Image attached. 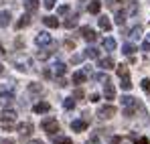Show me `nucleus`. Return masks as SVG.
I'll use <instances>...</instances> for the list:
<instances>
[{
	"label": "nucleus",
	"instance_id": "1",
	"mask_svg": "<svg viewBox=\"0 0 150 144\" xmlns=\"http://www.w3.org/2000/svg\"><path fill=\"white\" fill-rule=\"evenodd\" d=\"M0 126H2L4 130H12V128L16 126V114H14L12 110H4V112L0 114Z\"/></svg>",
	"mask_w": 150,
	"mask_h": 144
},
{
	"label": "nucleus",
	"instance_id": "2",
	"mask_svg": "<svg viewBox=\"0 0 150 144\" xmlns=\"http://www.w3.org/2000/svg\"><path fill=\"white\" fill-rule=\"evenodd\" d=\"M14 101V96H12V87H4L0 92V106L2 108H10Z\"/></svg>",
	"mask_w": 150,
	"mask_h": 144
},
{
	"label": "nucleus",
	"instance_id": "3",
	"mask_svg": "<svg viewBox=\"0 0 150 144\" xmlns=\"http://www.w3.org/2000/svg\"><path fill=\"white\" fill-rule=\"evenodd\" d=\"M41 126H43V130H45V132H47V134H51V136H53V134H57V132H59V122L55 120V118H45V120H43V124H41Z\"/></svg>",
	"mask_w": 150,
	"mask_h": 144
},
{
	"label": "nucleus",
	"instance_id": "4",
	"mask_svg": "<svg viewBox=\"0 0 150 144\" xmlns=\"http://www.w3.org/2000/svg\"><path fill=\"white\" fill-rule=\"evenodd\" d=\"M35 45L37 47H49V45H53V37L49 33H39L35 37Z\"/></svg>",
	"mask_w": 150,
	"mask_h": 144
},
{
	"label": "nucleus",
	"instance_id": "5",
	"mask_svg": "<svg viewBox=\"0 0 150 144\" xmlns=\"http://www.w3.org/2000/svg\"><path fill=\"white\" fill-rule=\"evenodd\" d=\"M116 114V108L114 106H101L100 110H98V116H100L101 120H108V118H112Z\"/></svg>",
	"mask_w": 150,
	"mask_h": 144
},
{
	"label": "nucleus",
	"instance_id": "6",
	"mask_svg": "<svg viewBox=\"0 0 150 144\" xmlns=\"http://www.w3.org/2000/svg\"><path fill=\"white\" fill-rule=\"evenodd\" d=\"M81 37H83L85 41H89V43H93V41L98 39L96 31H93V28H89V26H81Z\"/></svg>",
	"mask_w": 150,
	"mask_h": 144
},
{
	"label": "nucleus",
	"instance_id": "7",
	"mask_svg": "<svg viewBox=\"0 0 150 144\" xmlns=\"http://www.w3.org/2000/svg\"><path fill=\"white\" fill-rule=\"evenodd\" d=\"M103 97L105 99H114L116 97V89H114V85L108 81V83H103Z\"/></svg>",
	"mask_w": 150,
	"mask_h": 144
},
{
	"label": "nucleus",
	"instance_id": "8",
	"mask_svg": "<svg viewBox=\"0 0 150 144\" xmlns=\"http://www.w3.org/2000/svg\"><path fill=\"white\" fill-rule=\"evenodd\" d=\"M67 71V67H65V63H61V61H57V63H53V75H57V77H61V75H65Z\"/></svg>",
	"mask_w": 150,
	"mask_h": 144
},
{
	"label": "nucleus",
	"instance_id": "9",
	"mask_svg": "<svg viewBox=\"0 0 150 144\" xmlns=\"http://www.w3.org/2000/svg\"><path fill=\"white\" fill-rule=\"evenodd\" d=\"M49 110H51L49 101H39V104L33 106V112H37V114H45V112H49Z\"/></svg>",
	"mask_w": 150,
	"mask_h": 144
},
{
	"label": "nucleus",
	"instance_id": "10",
	"mask_svg": "<svg viewBox=\"0 0 150 144\" xmlns=\"http://www.w3.org/2000/svg\"><path fill=\"white\" fill-rule=\"evenodd\" d=\"M98 65H100L101 69H105V71H108V69H114V67H116V63H114V59H112V57L100 59V61H98Z\"/></svg>",
	"mask_w": 150,
	"mask_h": 144
},
{
	"label": "nucleus",
	"instance_id": "11",
	"mask_svg": "<svg viewBox=\"0 0 150 144\" xmlns=\"http://www.w3.org/2000/svg\"><path fill=\"white\" fill-rule=\"evenodd\" d=\"M71 130H73V132H83V130H87V122L85 120H73L71 122Z\"/></svg>",
	"mask_w": 150,
	"mask_h": 144
},
{
	"label": "nucleus",
	"instance_id": "12",
	"mask_svg": "<svg viewBox=\"0 0 150 144\" xmlns=\"http://www.w3.org/2000/svg\"><path fill=\"white\" fill-rule=\"evenodd\" d=\"M33 130H35V128H33L30 122H23V124H18V132H21V136H28Z\"/></svg>",
	"mask_w": 150,
	"mask_h": 144
},
{
	"label": "nucleus",
	"instance_id": "13",
	"mask_svg": "<svg viewBox=\"0 0 150 144\" xmlns=\"http://www.w3.org/2000/svg\"><path fill=\"white\" fill-rule=\"evenodd\" d=\"M100 10H101V2L100 0H91L89 6H87V12L89 14H100Z\"/></svg>",
	"mask_w": 150,
	"mask_h": 144
},
{
	"label": "nucleus",
	"instance_id": "14",
	"mask_svg": "<svg viewBox=\"0 0 150 144\" xmlns=\"http://www.w3.org/2000/svg\"><path fill=\"white\" fill-rule=\"evenodd\" d=\"M120 85H122V89H132V81H130V73H124V75H120Z\"/></svg>",
	"mask_w": 150,
	"mask_h": 144
},
{
	"label": "nucleus",
	"instance_id": "15",
	"mask_svg": "<svg viewBox=\"0 0 150 144\" xmlns=\"http://www.w3.org/2000/svg\"><path fill=\"white\" fill-rule=\"evenodd\" d=\"M8 24H10V12L8 10H2L0 12V28L8 26Z\"/></svg>",
	"mask_w": 150,
	"mask_h": 144
},
{
	"label": "nucleus",
	"instance_id": "16",
	"mask_svg": "<svg viewBox=\"0 0 150 144\" xmlns=\"http://www.w3.org/2000/svg\"><path fill=\"white\" fill-rule=\"evenodd\" d=\"M43 23H45V26H49V28H57V26H59L57 16H45V18H43Z\"/></svg>",
	"mask_w": 150,
	"mask_h": 144
},
{
	"label": "nucleus",
	"instance_id": "17",
	"mask_svg": "<svg viewBox=\"0 0 150 144\" xmlns=\"http://www.w3.org/2000/svg\"><path fill=\"white\" fill-rule=\"evenodd\" d=\"M28 24H30V16H28V14H23V16L16 21V28H25Z\"/></svg>",
	"mask_w": 150,
	"mask_h": 144
},
{
	"label": "nucleus",
	"instance_id": "18",
	"mask_svg": "<svg viewBox=\"0 0 150 144\" xmlns=\"http://www.w3.org/2000/svg\"><path fill=\"white\" fill-rule=\"evenodd\" d=\"M140 37H142V26H140V24H136V26L130 31V39H132V41H136V39H140Z\"/></svg>",
	"mask_w": 150,
	"mask_h": 144
},
{
	"label": "nucleus",
	"instance_id": "19",
	"mask_svg": "<svg viewBox=\"0 0 150 144\" xmlns=\"http://www.w3.org/2000/svg\"><path fill=\"white\" fill-rule=\"evenodd\" d=\"M85 77H87V73H85V71H75L73 73V83H77V85H79V83H83V81H85Z\"/></svg>",
	"mask_w": 150,
	"mask_h": 144
},
{
	"label": "nucleus",
	"instance_id": "20",
	"mask_svg": "<svg viewBox=\"0 0 150 144\" xmlns=\"http://www.w3.org/2000/svg\"><path fill=\"white\" fill-rule=\"evenodd\" d=\"M98 23H100L101 31H110V28H112V23H110V18H108V16H100V21H98Z\"/></svg>",
	"mask_w": 150,
	"mask_h": 144
},
{
	"label": "nucleus",
	"instance_id": "21",
	"mask_svg": "<svg viewBox=\"0 0 150 144\" xmlns=\"http://www.w3.org/2000/svg\"><path fill=\"white\" fill-rule=\"evenodd\" d=\"M103 49H105V51H114V49H116V39H112V37L103 39Z\"/></svg>",
	"mask_w": 150,
	"mask_h": 144
},
{
	"label": "nucleus",
	"instance_id": "22",
	"mask_svg": "<svg viewBox=\"0 0 150 144\" xmlns=\"http://www.w3.org/2000/svg\"><path fill=\"white\" fill-rule=\"evenodd\" d=\"M85 57H89V59H98L100 57V51L96 47H87L85 49Z\"/></svg>",
	"mask_w": 150,
	"mask_h": 144
},
{
	"label": "nucleus",
	"instance_id": "23",
	"mask_svg": "<svg viewBox=\"0 0 150 144\" xmlns=\"http://www.w3.org/2000/svg\"><path fill=\"white\" fill-rule=\"evenodd\" d=\"M25 8L28 12H35V10L39 8V2H37V0H25Z\"/></svg>",
	"mask_w": 150,
	"mask_h": 144
},
{
	"label": "nucleus",
	"instance_id": "24",
	"mask_svg": "<svg viewBox=\"0 0 150 144\" xmlns=\"http://www.w3.org/2000/svg\"><path fill=\"white\" fill-rule=\"evenodd\" d=\"M63 108H65V110H73L75 108V99L73 97H65V99H63Z\"/></svg>",
	"mask_w": 150,
	"mask_h": 144
},
{
	"label": "nucleus",
	"instance_id": "25",
	"mask_svg": "<svg viewBox=\"0 0 150 144\" xmlns=\"http://www.w3.org/2000/svg\"><path fill=\"white\" fill-rule=\"evenodd\" d=\"M134 51H136V47H134L132 43H126L124 47H122V53H124V55H134Z\"/></svg>",
	"mask_w": 150,
	"mask_h": 144
},
{
	"label": "nucleus",
	"instance_id": "26",
	"mask_svg": "<svg viewBox=\"0 0 150 144\" xmlns=\"http://www.w3.org/2000/svg\"><path fill=\"white\" fill-rule=\"evenodd\" d=\"M28 92H30V94H41L43 87H41L39 83H30V85H28Z\"/></svg>",
	"mask_w": 150,
	"mask_h": 144
},
{
	"label": "nucleus",
	"instance_id": "27",
	"mask_svg": "<svg viewBox=\"0 0 150 144\" xmlns=\"http://www.w3.org/2000/svg\"><path fill=\"white\" fill-rule=\"evenodd\" d=\"M124 21H126V12H124V10H118V12H116V23L124 24Z\"/></svg>",
	"mask_w": 150,
	"mask_h": 144
},
{
	"label": "nucleus",
	"instance_id": "28",
	"mask_svg": "<svg viewBox=\"0 0 150 144\" xmlns=\"http://www.w3.org/2000/svg\"><path fill=\"white\" fill-rule=\"evenodd\" d=\"M53 144H73V142H71V138H67V136H59V138H55Z\"/></svg>",
	"mask_w": 150,
	"mask_h": 144
},
{
	"label": "nucleus",
	"instance_id": "29",
	"mask_svg": "<svg viewBox=\"0 0 150 144\" xmlns=\"http://www.w3.org/2000/svg\"><path fill=\"white\" fill-rule=\"evenodd\" d=\"M75 24H77V16H71V18L65 21V28H73Z\"/></svg>",
	"mask_w": 150,
	"mask_h": 144
},
{
	"label": "nucleus",
	"instance_id": "30",
	"mask_svg": "<svg viewBox=\"0 0 150 144\" xmlns=\"http://www.w3.org/2000/svg\"><path fill=\"white\" fill-rule=\"evenodd\" d=\"M142 51H144V53L150 51V33L146 35V39H144V43H142Z\"/></svg>",
	"mask_w": 150,
	"mask_h": 144
},
{
	"label": "nucleus",
	"instance_id": "31",
	"mask_svg": "<svg viewBox=\"0 0 150 144\" xmlns=\"http://www.w3.org/2000/svg\"><path fill=\"white\" fill-rule=\"evenodd\" d=\"M96 79L101 81V83H108V81H110V77H108L105 73H96Z\"/></svg>",
	"mask_w": 150,
	"mask_h": 144
},
{
	"label": "nucleus",
	"instance_id": "32",
	"mask_svg": "<svg viewBox=\"0 0 150 144\" xmlns=\"http://www.w3.org/2000/svg\"><path fill=\"white\" fill-rule=\"evenodd\" d=\"M142 89L146 92V94H150V79L146 77V79H142Z\"/></svg>",
	"mask_w": 150,
	"mask_h": 144
},
{
	"label": "nucleus",
	"instance_id": "33",
	"mask_svg": "<svg viewBox=\"0 0 150 144\" xmlns=\"http://www.w3.org/2000/svg\"><path fill=\"white\" fill-rule=\"evenodd\" d=\"M43 4H45V8H47V10L55 8V0H43Z\"/></svg>",
	"mask_w": 150,
	"mask_h": 144
},
{
	"label": "nucleus",
	"instance_id": "34",
	"mask_svg": "<svg viewBox=\"0 0 150 144\" xmlns=\"http://www.w3.org/2000/svg\"><path fill=\"white\" fill-rule=\"evenodd\" d=\"M128 12H130V14H136V12H138V4H136V2H132V4H130V10H128Z\"/></svg>",
	"mask_w": 150,
	"mask_h": 144
},
{
	"label": "nucleus",
	"instance_id": "35",
	"mask_svg": "<svg viewBox=\"0 0 150 144\" xmlns=\"http://www.w3.org/2000/svg\"><path fill=\"white\" fill-rule=\"evenodd\" d=\"M57 12H59V14H67V12H69V6H67V4H63V6H59V10H57Z\"/></svg>",
	"mask_w": 150,
	"mask_h": 144
},
{
	"label": "nucleus",
	"instance_id": "36",
	"mask_svg": "<svg viewBox=\"0 0 150 144\" xmlns=\"http://www.w3.org/2000/svg\"><path fill=\"white\" fill-rule=\"evenodd\" d=\"M83 57H85V55H73V57H71V63H81Z\"/></svg>",
	"mask_w": 150,
	"mask_h": 144
},
{
	"label": "nucleus",
	"instance_id": "37",
	"mask_svg": "<svg viewBox=\"0 0 150 144\" xmlns=\"http://www.w3.org/2000/svg\"><path fill=\"white\" fill-rule=\"evenodd\" d=\"M49 55H51V51H41V53H39L37 57H39V59H47Z\"/></svg>",
	"mask_w": 150,
	"mask_h": 144
},
{
	"label": "nucleus",
	"instance_id": "38",
	"mask_svg": "<svg viewBox=\"0 0 150 144\" xmlns=\"http://www.w3.org/2000/svg\"><path fill=\"white\" fill-rule=\"evenodd\" d=\"M73 97H75V99H83V92H81V89H75Z\"/></svg>",
	"mask_w": 150,
	"mask_h": 144
},
{
	"label": "nucleus",
	"instance_id": "39",
	"mask_svg": "<svg viewBox=\"0 0 150 144\" xmlns=\"http://www.w3.org/2000/svg\"><path fill=\"white\" fill-rule=\"evenodd\" d=\"M110 144H120V138H118V136H112V138H110Z\"/></svg>",
	"mask_w": 150,
	"mask_h": 144
},
{
	"label": "nucleus",
	"instance_id": "40",
	"mask_svg": "<svg viewBox=\"0 0 150 144\" xmlns=\"http://www.w3.org/2000/svg\"><path fill=\"white\" fill-rule=\"evenodd\" d=\"M136 144H148V138H144V136H142V138H138V140H136Z\"/></svg>",
	"mask_w": 150,
	"mask_h": 144
},
{
	"label": "nucleus",
	"instance_id": "41",
	"mask_svg": "<svg viewBox=\"0 0 150 144\" xmlns=\"http://www.w3.org/2000/svg\"><path fill=\"white\" fill-rule=\"evenodd\" d=\"M65 47H67V49H73L75 43H73V41H65Z\"/></svg>",
	"mask_w": 150,
	"mask_h": 144
},
{
	"label": "nucleus",
	"instance_id": "42",
	"mask_svg": "<svg viewBox=\"0 0 150 144\" xmlns=\"http://www.w3.org/2000/svg\"><path fill=\"white\" fill-rule=\"evenodd\" d=\"M89 99H91V101H98V99H100V96H98V94H91V97H89Z\"/></svg>",
	"mask_w": 150,
	"mask_h": 144
},
{
	"label": "nucleus",
	"instance_id": "43",
	"mask_svg": "<svg viewBox=\"0 0 150 144\" xmlns=\"http://www.w3.org/2000/svg\"><path fill=\"white\" fill-rule=\"evenodd\" d=\"M0 144H14V140H10V138H6V140H2Z\"/></svg>",
	"mask_w": 150,
	"mask_h": 144
},
{
	"label": "nucleus",
	"instance_id": "44",
	"mask_svg": "<svg viewBox=\"0 0 150 144\" xmlns=\"http://www.w3.org/2000/svg\"><path fill=\"white\" fill-rule=\"evenodd\" d=\"M87 144H98V136H93V138H91V140H89Z\"/></svg>",
	"mask_w": 150,
	"mask_h": 144
},
{
	"label": "nucleus",
	"instance_id": "45",
	"mask_svg": "<svg viewBox=\"0 0 150 144\" xmlns=\"http://www.w3.org/2000/svg\"><path fill=\"white\" fill-rule=\"evenodd\" d=\"M30 144H45V142H41V140H33Z\"/></svg>",
	"mask_w": 150,
	"mask_h": 144
},
{
	"label": "nucleus",
	"instance_id": "46",
	"mask_svg": "<svg viewBox=\"0 0 150 144\" xmlns=\"http://www.w3.org/2000/svg\"><path fill=\"white\" fill-rule=\"evenodd\" d=\"M0 55H4V49H2V45H0Z\"/></svg>",
	"mask_w": 150,
	"mask_h": 144
},
{
	"label": "nucleus",
	"instance_id": "47",
	"mask_svg": "<svg viewBox=\"0 0 150 144\" xmlns=\"http://www.w3.org/2000/svg\"><path fill=\"white\" fill-rule=\"evenodd\" d=\"M2 71H4V65H2V63H0V73H2Z\"/></svg>",
	"mask_w": 150,
	"mask_h": 144
}]
</instances>
